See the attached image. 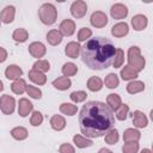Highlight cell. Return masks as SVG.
<instances>
[{
  "label": "cell",
  "mask_w": 153,
  "mask_h": 153,
  "mask_svg": "<svg viewBox=\"0 0 153 153\" xmlns=\"http://www.w3.org/2000/svg\"><path fill=\"white\" fill-rule=\"evenodd\" d=\"M29 51L33 57H42L45 54V47L41 42H33L29 45Z\"/></svg>",
  "instance_id": "obj_10"
},
{
  "label": "cell",
  "mask_w": 153,
  "mask_h": 153,
  "mask_svg": "<svg viewBox=\"0 0 153 153\" xmlns=\"http://www.w3.org/2000/svg\"><path fill=\"white\" fill-rule=\"evenodd\" d=\"M147 23H148L147 17L143 16V14H136V16H134L133 19H131V25H133V27H134L136 31L143 30V29L147 26Z\"/></svg>",
  "instance_id": "obj_12"
},
{
  "label": "cell",
  "mask_w": 153,
  "mask_h": 153,
  "mask_svg": "<svg viewBox=\"0 0 153 153\" xmlns=\"http://www.w3.org/2000/svg\"><path fill=\"white\" fill-rule=\"evenodd\" d=\"M73 141H74V143H75L78 147H80V148H85V147L92 146V141L88 140V139H86V137H82L81 135H75V136L73 137Z\"/></svg>",
  "instance_id": "obj_31"
},
{
  "label": "cell",
  "mask_w": 153,
  "mask_h": 153,
  "mask_svg": "<svg viewBox=\"0 0 153 153\" xmlns=\"http://www.w3.org/2000/svg\"><path fill=\"white\" fill-rule=\"evenodd\" d=\"M124 61V53L122 49H116V54H115V57L112 60V65L115 68L120 67Z\"/></svg>",
  "instance_id": "obj_35"
},
{
  "label": "cell",
  "mask_w": 153,
  "mask_h": 153,
  "mask_svg": "<svg viewBox=\"0 0 153 153\" xmlns=\"http://www.w3.org/2000/svg\"><path fill=\"white\" fill-rule=\"evenodd\" d=\"M91 35H92V31H91L88 27H81L80 31H79V33H78V39H79L80 42H82V41H85L86 38H90Z\"/></svg>",
  "instance_id": "obj_41"
},
{
  "label": "cell",
  "mask_w": 153,
  "mask_h": 153,
  "mask_svg": "<svg viewBox=\"0 0 153 153\" xmlns=\"http://www.w3.org/2000/svg\"><path fill=\"white\" fill-rule=\"evenodd\" d=\"M102 85H103V82H102V80H100L98 76H92V78H90L88 81H87V87H88V90L92 91V92L99 91V90L102 88Z\"/></svg>",
  "instance_id": "obj_26"
},
{
  "label": "cell",
  "mask_w": 153,
  "mask_h": 153,
  "mask_svg": "<svg viewBox=\"0 0 153 153\" xmlns=\"http://www.w3.org/2000/svg\"><path fill=\"white\" fill-rule=\"evenodd\" d=\"M22 74H23V71H22V68L18 67L17 65H11V66H8V67L6 68V71H5V75H6V78L10 79V80H12V79H18Z\"/></svg>",
  "instance_id": "obj_15"
},
{
  "label": "cell",
  "mask_w": 153,
  "mask_h": 153,
  "mask_svg": "<svg viewBox=\"0 0 153 153\" xmlns=\"http://www.w3.org/2000/svg\"><path fill=\"white\" fill-rule=\"evenodd\" d=\"M47 39L48 42L51 44V45H56V44H60L61 41H62V35L60 33L59 30H50L48 33H47Z\"/></svg>",
  "instance_id": "obj_21"
},
{
  "label": "cell",
  "mask_w": 153,
  "mask_h": 153,
  "mask_svg": "<svg viewBox=\"0 0 153 153\" xmlns=\"http://www.w3.org/2000/svg\"><path fill=\"white\" fill-rule=\"evenodd\" d=\"M30 122H31L32 126H39V124L43 122V116H42V114H41L39 111H35V112L32 114V116H31Z\"/></svg>",
  "instance_id": "obj_42"
},
{
  "label": "cell",
  "mask_w": 153,
  "mask_h": 153,
  "mask_svg": "<svg viewBox=\"0 0 153 153\" xmlns=\"http://www.w3.org/2000/svg\"><path fill=\"white\" fill-rule=\"evenodd\" d=\"M105 141L110 145H114L118 141V133L116 129H111L106 135H105Z\"/></svg>",
  "instance_id": "obj_39"
},
{
  "label": "cell",
  "mask_w": 153,
  "mask_h": 153,
  "mask_svg": "<svg viewBox=\"0 0 153 153\" xmlns=\"http://www.w3.org/2000/svg\"><path fill=\"white\" fill-rule=\"evenodd\" d=\"M7 57V53L4 48H0V62H4Z\"/></svg>",
  "instance_id": "obj_44"
},
{
  "label": "cell",
  "mask_w": 153,
  "mask_h": 153,
  "mask_svg": "<svg viewBox=\"0 0 153 153\" xmlns=\"http://www.w3.org/2000/svg\"><path fill=\"white\" fill-rule=\"evenodd\" d=\"M50 124H51V128L53 129H55V130H62L66 127V121H65V118L62 116L55 115V116L51 117Z\"/></svg>",
  "instance_id": "obj_23"
},
{
  "label": "cell",
  "mask_w": 153,
  "mask_h": 153,
  "mask_svg": "<svg viewBox=\"0 0 153 153\" xmlns=\"http://www.w3.org/2000/svg\"><path fill=\"white\" fill-rule=\"evenodd\" d=\"M29 78L35 82V84H38V85H43L45 84L47 81V78L43 73L38 72V71H35V69H31L29 72Z\"/></svg>",
  "instance_id": "obj_22"
},
{
  "label": "cell",
  "mask_w": 153,
  "mask_h": 153,
  "mask_svg": "<svg viewBox=\"0 0 153 153\" xmlns=\"http://www.w3.org/2000/svg\"><path fill=\"white\" fill-rule=\"evenodd\" d=\"M60 153H74V148L69 143H63L60 146Z\"/></svg>",
  "instance_id": "obj_43"
},
{
  "label": "cell",
  "mask_w": 153,
  "mask_h": 153,
  "mask_svg": "<svg viewBox=\"0 0 153 153\" xmlns=\"http://www.w3.org/2000/svg\"><path fill=\"white\" fill-rule=\"evenodd\" d=\"M90 20H91V24H92L93 26H96V27H103V26H105V25L108 24V17H106V14H105L104 12H102V11H96V12H93Z\"/></svg>",
  "instance_id": "obj_7"
},
{
  "label": "cell",
  "mask_w": 153,
  "mask_h": 153,
  "mask_svg": "<svg viewBox=\"0 0 153 153\" xmlns=\"http://www.w3.org/2000/svg\"><path fill=\"white\" fill-rule=\"evenodd\" d=\"M38 17L43 24L51 25L56 20L57 11L53 4H43L38 10Z\"/></svg>",
  "instance_id": "obj_3"
},
{
  "label": "cell",
  "mask_w": 153,
  "mask_h": 153,
  "mask_svg": "<svg viewBox=\"0 0 153 153\" xmlns=\"http://www.w3.org/2000/svg\"><path fill=\"white\" fill-rule=\"evenodd\" d=\"M32 110V104L31 102H29V99L26 98H22L19 100V106H18V112L22 117H25L29 115V112Z\"/></svg>",
  "instance_id": "obj_16"
},
{
  "label": "cell",
  "mask_w": 153,
  "mask_h": 153,
  "mask_svg": "<svg viewBox=\"0 0 153 153\" xmlns=\"http://www.w3.org/2000/svg\"><path fill=\"white\" fill-rule=\"evenodd\" d=\"M140 131L133 128H129L124 131L123 134V140L124 142H137L140 140Z\"/></svg>",
  "instance_id": "obj_17"
},
{
  "label": "cell",
  "mask_w": 153,
  "mask_h": 153,
  "mask_svg": "<svg viewBox=\"0 0 153 153\" xmlns=\"http://www.w3.org/2000/svg\"><path fill=\"white\" fill-rule=\"evenodd\" d=\"M110 13L114 19H123L128 14V8L123 4H115V5H112Z\"/></svg>",
  "instance_id": "obj_8"
},
{
  "label": "cell",
  "mask_w": 153,
  "mask_h": 153,
  "mask_svg": "<svg viewBox=\"0 0 153 153\" xmlns=\"http://www.w3.org/2000/svg\"><path fill=\"white\" fill-rule=\"evenodd\" d=\"M123 153H137L139 143L137 142H126L122 147Z\"/></svg>",
  "instance_id": "obj_36"
},
{
  "label": "cell",
  "mask_w": 153,
  "mask_h": 153,
  "mask_svg": "<svg viewBox=\"0 0 153 153\" xmlns=\"http://www.w3.org/2000/svg\"><path fill=\"white\" fill-rule=\"evenodd\" d=\"M128 31H129V27L127 23H117L111 29V33L115 37H123L128 33Z\"/></svg>",
  "instance_id": "obj_14"
},
{
  "label": "cell",
  "mask_w": 153,
  "mask_h": 153,
  "mask_svg": "<svg viewBox=\"0 0 153 153\" xmlns=\"http://www.w3.org/2000/svg\"><path fill=\"white\" fill-rule=\"evenodd\" d=\"M121 76L123 80H130V79H135L137 76V72L134 71L131 67L129 66H124L123 69L121 71Z\"/></svg>",
  "instance_id": "obj_27"
},
{
  "label": "cell",
  "mask_w": 153,
  "mask_h": 153,
  "mask_svg": "<svg viewBox=\"0 0 153 153\" xmlns=\"http://www.w3.org/2000/svg\"><path fill=\"white\" fill-rule=\"evenodd\" d=\"M14 14H16V8L13 6H6L0 13V20L5 24H8L14 19Z\"/></svg>",
  "instance_id": "obj_11"
},
{
  "label": "cell",
  "mask_w": 153,
  "mask_h": 153,
  "mask_svg": "<svg viewBox=\"0 0 153 153\" xmlns=\"http://www.w3.org/2000/svg\"><path fill=\"white\" fill-rule=\"evenodd\" d=\"M25 91H26V92H27V94H29L30 97H32V98L39 99V98L42 97V92H41V90H39V88H37V87H35V86L26 85V90H25Z\"/></svg>",
  "instance_id": "obj_38"
},
{
  "label": "cell",
  "mask_w": 153,
  "mask_h": 153,
  "mask_svg": "<svg viewBox=\"0 0 153 153\" xmlns=\"http://www.w3.org/2000/svg\"><path fill=\"white\" fill-rule=\"evenodd\" d=\"M60 33L63 36H71L74 33L75 31V24L73 20L71 19H65L61 24H60Z\"/></svg>",
  "instance_id": "obj_9"
},
{
  "label": "cell",
  "mask_w": 153,
  "mask_h": 153,
  "mask_svg": "<svg viewBox=\"0 0 153 153\" xmlns=\"http://www.w3.org/2000/svg\"><path fill=\"white\" fill-rule=\"evenodd\" d=\"M69 97H71V99H72L73 102L79 103V102H82V100L87 97V94H86V92H84V91H75V92H72Z\"/></svg>",
  "instance_id": "obj_40"
},
{
  "label": "cell",
  "mask_w": 153,
  "mask_h": 153,
  "mask_svg": "<svg viewBox=\"0 0 153 153\" xmlns=\"http://www.w3.org/2000/svg\"><path fill=\"white\" fill-rule=\"evenodd\" d=\"M49 68H50V65H49V62H48L47 60H38V61L35 62V65H33V69H35V71H38V72H41V73L49 71Z\"/></svg>",
  "instance_id": "obj_34"
},
{
  "label": "cell",
  "mask_w": 153,
  "mask_h": 153,
  "mask_svg": "<svg viewBox=\"0 0 153 153\" xmlns=\"http://www.w3.org/2000/svg\"><path fill=\"white\" fill-rule=\"evenodd\" d=\"M14 105H16V100L13 97L8 96V94H4L0 98V109L4 114L6 115H11L14 111Z\"/></svg>",
  "instance_id": "obj_5"
},
{
  "label": "cell",
  "mask_w": 153,
  "mask_h": 153,
  "mask_svg": "<svg viewBox=\"0 0 153 153\" xmlns=\"http://www.w3.org/2000/svg\"><path fill=\"white\" fill-rule=\"evenodd\" d=\"M71 85H72V81L67 76H60V78H57V79H55L53 81V86L56 87L57 90H61V91L69 88Z\"/></svg>",
  "instance_id": "obj_18"
},
{
  "label": "cell",
  "mask_w": 153,
  "mask_h": 153,
  "mask_svg": "<svg viewBox=\"0 0 153 153\" xmlns=\"http://www.w3.org/2000/svg\"><path fill=\"white\" fill-rule=\"evenodd\" d=\"M106 102H108V106H109L111 110H115V111L122 105L121 97H120L118 94H115V93L109 94L108 98H106Z\"/></svg>",
  "instance_id": "obj_20"
},
{
  "label": "cell",
  "mask_w": 153,
  "mask_h": 153,
  "mask_svg": "<svg viewBox=\"0 0 153 153\" xmlns=\"http://www.w3.org/2000/svg\"><path fill=\"white\" fill-rule=\"evenodd\" d=\"M12 37L16 42H25L29 37V33L25 29H17V30H14Z\"/></svg>",
  "instance_id": "obj_29"
},
{
  "label": "cell",
  "mask_w": 153,
  "mask_h": 153,
  "mask_svg": "<svg viewBox=\"0 0 153 153\" xmlns=\"http://www.w3.org/2000/svg\"><path fill=\"white\" fill-rule=\"evenodd\" d=\"M145 90V84L142 81H131L127 85V91L131 94L134 93H139L141 91Z\"/></svg>",
  "instance_id": "obj_25"
},
{
  "label": "cell",
  "mask_w": 153,
  "mask_h": 153,
  "mask_svg": "<svg viewBox=\"0 0 153 153\" xmlns=\"http://www.w3.org/2000/svg\"><path fill=\"white\" fill-rule=\"evenodd\" d=\"M141 153H152V152H151V149L145 148V149H142V151H141Z\"/></svg>",
  "instance_id": "obj_46"
},
{
  "label": "cell",
  "mask_w": 153,
  "mask_h": 153,
  "mask_svg": "<svg viewBox=\"0 0 153 153\" xmlns=\"http://www.w3.org/2000/svg\"><path fill=\"white\" fill-rule=\"evenodd\" d=\"M115 54V45L105 37L90 38L81 49L82 61L91 69L108 68L112 63Z\"/></svg>",
  "instance_id": "obj_2"
},
{
  "label": "cell",
  "mask_w": 153,
  "mask_h": 153,
  "mask_svg": "<svg viewBox=\"0 0 153 153\" xmlns=\"http://www.w3.org/2000/svg\"><path fill=\"white\" fill-rule=\"evenodd\" d=\"M133 123L137 128H145L147 126V123H148V120H147V117H146V115L143 112L136 110L133 114Z\"/></svg>",
  "instance_id": "obj_13"
},
{
  "label": "cell",
  "mask_w": 153,
  "mask_h": 153,
  "mask_svg": "<svg viewBox=\"0 0 153 153\" xmlns=\"http://www.w3.org/2000/svg\"><path fill=\"white\" fill-rule=\"evenodd\" d=\"M99 153H112L110 149H106V148H102L100 151H99Z\"/></svg>",
  "instance_id": "obj_45"
},
{
  "label": "cell",
  "mask_w": 153,
  "mask_h": 153,
  "mask_svg": "<svg viewBox=\"0 0 153 153\" xmlns=\"http://www.w3.org/2000/svg\"><path fill=\"white\" fill-rule=\"evenodd\" d=\"M11 88H12V91H13L16 94H22V93L26 90V82H25L24 79H19V78H18V79H16V80L13 81Z\"/></svg>",
  "instance_id": "obj_24"
},
{
  "label": "cell",
  "mask_w": 153,
  "mask_h": 153,
  "mask_svg": "<svg viewBox=\"0 0 153 153\" xmlns=\"http://www.w3.org/2000/svg\"><path fill=\"white\" fill-rule=\"evenodd\" d=\"M118 82H120V80H118L117 75L114 74V73H110V74L105 78V80H104L105 86H108L109 88H115V87H117V86H118Z\"/></svg>",
  "instance_id": "obj_33"
},
{
  "label": "cell",
  "mask_w": 153,
  "mask_h": 153,
  "mask_svg": "<svg viewBox=\"0 0 153 153\" xmlns=\"http://www.w3.org/2000/svg\"><path fill=\"white\" fill-rule=\"evenodd\" d=\"M128 62H129V67H131L137 73L145 68L146 61L141 56L140 49L137 47H130L129 48V50H128Z\"/></svg>",
  "instance_id": "obj_4"
},
{
  "label": "cell",
  "mask_w": 153,
  "mask_h": 153,
  "mask_svg": "<svg viewBox=\"0 0 153 153\" xmlns=\"http://www.w3.org/2000/svg\"><path fill=\"white\" fill-rule=\"evenodd\" d=\"M86 12H87V5L85 1L78 0V1H74L71 6V13L75 18H82L86 14Z\"/></svg>",
  "instance_id": "obj_6"
},
{
  "label": "cell",
  "mask_w": 153,
  "mask_h": 153,
  "mask_svg": "<svg viewBox=\"0 0 153 153\" xmlns=\"http://www.w3.org/2000/svg\"><path fill=\"white\" fill-rule=\"evenodd\" d=\"M128 111H129V106H128L127 104H122V105L116 110V117H117L120 121H123V120L127 118Z\"/></svg>",
  "instance_id": "obj_37"
},
{
  "label": "cell",
  "mask_w": 153,
  "mask_h": 153,
  "mask_svg": "<svg viewBox=\"0 0 153 153\" xmlns=\"http://www.w3.org/2000/svg\"><path fill=\"white\" fill-rule=\"evenodd\" d=\"M66 54L72 57V59H76L79 53H80V45L76 43V42H71L66 45V49H65Z\"/></svg>",
  "instance_id": "obj_19"
},
{
  "label": "cell",
  "mask_w": 153,
  "mask_h": 153,
  "mask_svg": "<svg viewBox=\"0 0 153 153\" xmlns=\"http://www.w3.org/2000/svg\"><path fill=\"white\" fill-rule=\"evenodd\" d=\"M60 111L65 115H68V116H73L75 112H76V105L74 104H71V103H63L61 104L60 106Z\"/></svg>",
  "instance_id": "obj_30"
},
{
  "label": "cell",
  "mask_w": 153,
  "mask_h": 153,
  "mask_svg": "<svg viewBox=\"0 0 153 153\" xmlns=\"http://www.w3.org/2000/svg\"><path fill=\"white\" fill-rule=\"evenodd\" d=\"M80 130L86 137H99L108 134L115 124L112 110L102 102H87L79 115Z\"/></svg>",
  "instance_id": "obj_1"
},
{
  "label": "cell",
  "mask_w": 153,
  "mask_h": 153,
  "mask_svg": "<svg viewBox=\"0 0 153 153\" xmlns=\"http://www.w3.org/2000/svg\"><path fill=\"white\" fill-rule=\"evenodd\" d=\"M11 135L16 140H24V139L27 137V130L23 127H16L11 130Z\"/></svg>",
  "instance_id": "obj_28"
},
{
  "label": "cell",
  "mask_w": 153,
  "mask_h": 153,
  "mask_svg": "<svg viewBox=\"0 0 153 153\" xmlns=\"http://www.w3.org/2000/svg\"><path fill=\"white\" fill-rule=\"evenodd\" d=\"M76 72H78V67H76L74 63H72V62L65 63L63 67H62V73H63L65 76H67V78L74 75Z\"/></svg>",
  "instance_id": "obj_32"
},
{
  "label": "cell",
  "mask_w": 153,
  "mask_h": 153,
  "mask_svg": "<svg viewBox=\"0 0 153 153\" xmlns=\"http://www.w3.org/2000/svg\"><path fill=\"white\" fill-rule=\"evenodd\" d=\"M2 88H4V85H2V81L0 80V91H2Z\"/></svg>",
  "instance_id": "obj_47"
}]
</instances>
